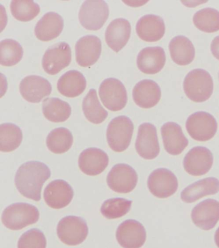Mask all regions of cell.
<instances>
[{"mask_svg": "<svg viewBox=\"0 0 219 248\" xmlns=\"http://www.w3.org/2000/svg\"><path fill=\"white\" fill-rule=\"evenodd\" d=\"M49 167L38 161H31L19 167L15 177L16 186L25 198L41 200L43 185L50 178Z\"/></svg>", "mask_w": 219, "mask_h": 248, "instance_id": "1", "label": "cell"}, {"mask_svg": "<svg viewBox=\"0 0 219 248\" xmlns=\"http://www.w3.org/2000/svg\"><path fill=\"white\" fill-rule=\"evenodd\" d=\"M183 88L187 97L195 102H203L211 97L214 81L211 75L203 69H195L187 75Z\"/></svg>", "mask_w": 219, "mask_h": 248, "instance_id": "2", "label": "cell"}, {"mask_svg": "<svg viewBox=\"0 0 219 248\" xmlns=\"http://www.w3.org/2000/svg\"><path fill=\"white\" fill-rule=\"evenodd\" d=\"M39 212L35 206L25 202H17L6 208L2 214V222L12 230H20L36 223Z\"/></svg>", "mask_w": 219, "mask_h": 248, "instance_id": "3", "label": "cell"}, {"mask_svg": "<svg viewBox=\"0 0 219 248\" xmlns=\"http://www.w3.org/2000/svg\"><path fill=\"white\" fill-rule=\"evenodd\" d=\"M134 131L133 122L129 117L120 116L110 122L107 129V140L110 148L122 153L129 147Z\"/></svg>", "mask_w": 219, "mask_h": 248, "instance_id": "4", "label": "cell"}, {"mask_svg": "<svg viewBox=\"0 0 219 248\" xmlns=\"http://www.w3.org/2000/svg\"><path fill=\"white\" fill-rule=\"evenodd\" d=\"M57 233L59 239L65 245L78 246L86 240L88 235V227L82 218L67 216L59 222Z\"/></svg>", "mask_w": 219, "mask_h": 248, "instance_id": "5", "label": "cell"}, {"mask_svg": "<svg viewBox=\"0 0 219 248\" xmlns=\"http://www.w3.org/2000/svg\"><path fill=\"white\" fill-rule=\"evenodd\" d=\"M109 15V7L105 1H86L80 7L78 19L87 30L98 31L105 24Z\"/></svg>", "mask_w": 219, "mask_h": 248, "instance_id": "6", "label": "cell"}, {"mask_svg": "<svg viewBox=\"0 0 219 248\" xmlns=\"http://www.w3.org/2000/svg\"><path fill=\"white\" fill-rule=\"evenodd\" d=\"M186 128L189 135L195 140L206 141L216 135L218 123L214 116L207 112H195L187 119Z\"/></svg>", "mask_w": 219, "mask_h": 248, "instance_id": "7", "label": "cell"}, {"mask_svg": "<svg viewBox=\"0 0 219 248\" xmlns=\"http://www.w3.org/2000/svg\"><path fill=\"white\" fill-rule=\"evenodd\" d=\"M99 96L104 106L110 111H120L127 104V93L125 86L116 78H107L102 82Z\"/></svg>", "mask_w": 219, "mask_h": 248, "instance_id": "8", "label": "cell"}, {"mask_svg": "<svg viewBox=\"0 0 219 248\" xmlns=\"http://www.w3.org/2000/svg\"><path fill=\"white\" fill-rule=\"evenodd\" d=\"M150 192L156 198L165 199L174 194L178 188L177 177L172 171L165 168L154 170L147 180Z\"/></svg>", "mask_w": 219, "mask_h": 248, "instance_id": "9", "label": "cell"}, {"mask_svg": "<svg viewBox=\"0 0 219 248\" xmlns=\"http://www.w3.org/2000/svg\"><path fill=\"white\" fill-rule=\"evenodd\" d=\"M138 174L131 166L124 163L114 165L107 177L108 186L114 192L127 194L137 186Z\"/></svg>", "mask_w": 219, "mask_h": 248, "instance_id": "10", "label": "cell"}, {"mask_svg": "<svg viewBox=\"0 0 219 248\" xmlns=\"http://www.w3.org/2000/svg\"><path fill=\"white\" fill-rule=\"evenodd\" d=\"M72 61V51L70 45L61 42L53 45L43 56L42 66L45 72L51 76L59 74L70 65Z\"/></svg>", "mask_w": 219, "mask_h": 248, "instance_id": "11", "label": "cell"}, {"mask_svg": "<svg viewBox=\"0 0 219 248\" xmlns=\"http://www.w3.org/2000/svg\"><path fill=\"white\" fill-rule=\"evenodd\" d=\"M135 147L138 154L145 159H153L159 155L160 147L153 124L143 123L139 126Z\"/></svg>", "mask_w": 219, "mask_h": 248, "instance_id": "12", "label": "cell"}, {"mask_svg": "<svg viewBox=\"0 0 219 248\" xmlns=\"http://www.w3.org/2000/svg\"><path fill=\"white\" fill-rule=\"evenodd\" d=\"M116 237L122 248H140L145 243L147 233L143 224L137 220L129 219L118 226Z\"/></svg>", "mask_w": 219, "mask_h": 248, "instance_id": "13", "label": "cell"}, {"mask_svg": "<svg viewBox=\"0 0 219 248\" xmlns=\"http://www.w3.org/2000/svg\"><path fill=\"white\" fill-rule=\"evenodd\" d=\"M214 156L205 147H193L185 155L183 167L188 174L194 176L206 174L212 169Z\"/></svg>", "mask_w": 219, "mask_h": 248, "instance_id": "14", "label": "cell"}, {"mask_svg": "<svg viewBox=\"0 0 219 248\" xmlns=\"http://www.w3.org/2000/svg\"><path fill=\"white\" fill-rule=\"evenodd\" d=\"M193 224L203 230L213 229L219 220V202L208 199L199 202L192 211Z\"/></svg>", "mask_w": 219, "mask_h": 248, "instance_id": "15", "label": "cell"}, {"mask_svg": "<svg viewBox=\"0 0 219 248\" xmlns=\"http://www.w3.org/2000/svg\"><path fill=\"white\" fill-rule=\"evenodd\" d=\"M52 86L46 78L38 76H29L21 80L19 92L21 96L31 103H39L52 92Z\"/></svg>", "mask_w": 219, "mask_h": 248, "instance_id": "16", "label": "cell"}, {"mask_svg": "<svg viewBox=\"0 0 219 248\" xmlns=\"http://www.w3.org/2000/svg\"><path fill=\"white\" fill-rule=\"evenodd\" d=\"M102 43L96 35H86L78 39L76 45V61L82 67H90L100 58Z\"/></svg>", "mask_w": 219, "mask_h": 248, "instance_id": "17", "label": "cell"}, {"mask_svg": "<svg viewBox=\"0 0 219 248\" xmlns=\"http://www.w3.org/2000/svg\"><path fill=\"white\" fill-rule=\"evenodd\" d=\"M74 195V190L68 183L57 180L50 182L45 188L44 200L50 208L61 209L70 203Z\"/></svg>", "mask_w": 219, "mask_h": 248, "instance_id": "18", "label": "cell"}, {"mask_svg": "<svg viewBox=\"0 0 219 248\" xmlns=\"http://www.w3.org/2000/svg\"><path fill=\"white\" fill-rule=\"evenodd\" d=\"M109 157L101 149L90 147L82 151L78 158V167L88 176H97L108 166Z\"/></svg>", "mask_w": 219, "mask_h": 248, "instance_id": "19", "label": "cell"}, {"mask_svg": "<svg viewBox=\"0 0 219 248\" xmlns=\"http://www.w3.org/2000/svg\"><path fill=\"white\" fill-rule=\"evenodd\" d=\"M165 62V50L160 46L142 49L137 57L138 68L145 74H157L162 70Z\"/></svg>", "mask_w": 219, "mask_h": 248, "instance_id": "20", "label": "cell"}, {"mask_svg": "<svg viewBox=\"0 0 219 248\" xmlns=\"http://www.w3.org/2000/svg\"><path fill=\"white\" fill-rule=\"evenodd\" d=\"M133 96L138 106L143 109H149L156 106L160 100V87L154 80H142L134 88Z\"/></svg>", "mask_w": 219, "mask_h": 248, "instance_id": "21", "label": "cell"}, {"mask_svg": "<svg viewBox=\"0 0 219 248\" xmlns=\"http://www.w3.org/2000/svg\"><path fill=\"white\" fill-rule=\"evenodd\" d=\"M161 132L165 150L169 154L180 155L188 146V139L179 124L171 122L165 123L161 127Z\"/></svg>", "mask_w": 219, "mask_h": 248, "instance_id": "22", "label": "cell"}, {"mask_svg": "<svg viewBox=\"0 0 219 248\" xmlns=\"http://www.w3.org/2000/svg\"><path fill=\"white\" fill-rule=\"evenodd\" d=\"M131 33V26L129 21L124 18L114 19L106 29V43L112 50L118 53L127 45Z\"/></svg>", "mask_w": 219, "mask_h": 248, "instance_id": "23", "label": "cell"}, {"mask_svg": "<svg viewBox=\"0 0 219 248\" xmlns=\"http://www.w3.org/2000/svg\"><path fill=\"white\" fill-rule=\"evenodd\" d=\"M138 37L146 42H156L164 36V21L158 16H143L138 20L136 27Z\"/></svg>", "mask_w": 219, "mask_h": 248, "instance_id": "24", "label": "cell"}, {"mask_svg": "<svg viewBox=\"0 0 219 248\" xmlns=\"http://www.w3.org/2000/svg\"><path fill=\"white\" fill-rule=\"evenodd\" d=\"M64 28V20L59 14L50 12L43 16L35 25V36L39 40L49 41L59 36Z\"/></svg>", "mask_w": 219, "mask_h": 248, "instance_id": "25", "label": "cell"}, {"mask_svg": "<svg viewBox=\"0 0 219 248\" xmlns=\"http://www.w3.org/2000/svg\"><path fill=\"white\" fill-rule=\"evenodd\" d=\"M219 192V180L210 177L197 181L186 187L181 192V198L187 203H192L203 197L216 194Z\"/></svg>", "mask_w": 219, "mask_h": 248, "instance_id": "26", "label": "cell"}, {"mask_svg": "<svg viewBox=\"0 0 219 248\" xmlns=\"http://www.w3.org/2000/svg\"><path fill=\"white\" fill-rule=\"evenodd\" d=\"M86 88V78L78 70H70L65 73L57 82L59 93L66 97H77L85 91Z\"/></svg>", "mask_w": 219, "mask_h": 248, "instance_id": "27", "label": "cell"}, {"mask_svg": "<svg viewBox=\"0 0 219 248\" xmlns=\"http://www.w3.org/2000/svg\"><path fill=\"white\" fill-rule=\"evenodd\" d=\"M169 50L172 60L180 66H187L194 60V46L188 37L183 35L173 37L170 43Z\"/></svg>", "mask_w": 219, "mask_h": 248, "instance_id": "28", "label": "cell"}, {"mask_svg": "<svg viewBox=\"0 0 219 248\" xmlns=\"http://www.w3.org/2000/svg\"><path fill=\"white\" fill-rule=\"evenodd\" d=\"M45 117L52 123H63L70 118L72 108L68 102L58 98H47L43 102Z\"/></svg>", "mask_w": 219, "mask_h": 248, "instance_id": "29", "label": "cell"}, {"mask_svg": "<svg viewBox=\"0 0 219 248\" xmlns=\"http://www.w3.org/2000/svg\"><path fill=\"white\" fill-rule=\"evenodd\" d=\"M82 110L88 121L94 124L103 123L108 116V111L100 104L94 89L90 90L85 96L82 102Z\"/></svg>", "mask_w": 219, "mask_h": 248, "instance_id": "30", "label": "cell"}, {"mask_svg": "<svg viewBox=\"0 0 219 248\" xmlns=\"http://www.w3.org/2000/svg\"><path fill=\"white\" fill-rule=\"evenodd\" d=\"M74 138L70 130L65 127L56 128L51 131L47 139V146L55 154H63L70 150Z\"/></svg>", "mask_w": 219, "mask_h": 248, "instance_id": "31", "label": "cell"}, {"mask_svg": "<svg viewBox=\"0 0 219 248\" xmlns=\"http://www.w3.org/2000/svg\"><path fill=\"white\" fill-rule=\"evenodd\" d=\"M23 133L20 128L11 123L0 125V150L9 153L18 148L22 142Z\"/></svg>", "mask_w": 219, "mask_h": 248, "instance_id": "32", "label": "cell"}, {"mask_svg": "<svg viewBox=\"0 0 219 248\" xmlns=\"http://www.w3.org/2000/svg\"><path fill=\"white\" fill-rule=\"evenodd\" d=\"M193 22L199 30L213 33L219 31V11L212 8H205L195 13Z\"/></svg>", "mask_w": 219, "mask_h": 248, "instance_id": "33", "label": "cell"}, {"mask_svg": "<svg viewBox=\"0 0 219 248\" xmlns=\"http://www.w3.org/2000/svg\"><path fill=\"white\" fill-rule=\"evenodd\" d=\"M0 63L2 66H15L22 60L23 49L17 41L11 39H4L0 43Z\"/></svg>", "mask_w": 219, "mask_h": 248, "instance_id": "34", "label": "cell"}, {"mask_svg": "<svg viewBox=\"0 0 219 248\" xmlns=\"http://www.w3.org/2000/svg\"><path fill=\"white\" fill-rule=\"evenodd\" d=\"M12 15L17 20L27 22L32 20L40 13V7L33 1L15 0L11 3Z\"/></svg>", "mask_w": 219, "mask_h": 248, "instance_id": "35", "label": "cell"}, {"mask_svg": "<svg viewBox=\"0 0 219 248\" xmlns=\"http://www.w3.org/2000/svg\"><path fill=\"white\" fill-rule=\"evenodd\" d=\"M132 202V201L124 198L110 199L102 204L100 212L108 219H115L123 217L129 212Z\"/></svg>", "mask_w": 219, "mask_h": 248, "instance_id": "36", "label": "cell"}, {"mask_svg": "<svg viewBox=\"0 0 219 248\" xmlns=\"http://www.w3.org/2000/svg\"><path fill=\"white\" fill-rule=\"evenodd\" d=\"M46 237L41 230L33 228L19 238L17 248H46Z\"/></svg>", "mask_w": 219, "mask_h": 248, "instance_id": "37", "label": "cell"}, {"mask_svg": "<svg viewBox=\"0 0 219 248\" xmlns=\"http://www.w3.org/2000/svg\"><path fill=\"white\" fill-rule=\"evenodd\" d=\"M211 51L217 60H219V35L215 37L211 44Z\"/></svg>", "mask_w": 219, "mask_h": 248, "instance_id": "38", "label": "cell"}, {"mask_svg": "<svg viewBox=\"0 0 219 248\" xmlns=\"http://www.w3.org/2000/svg\"><path fill=\"white\" fill-rule=\"evenodd\" d=\"M215 242H216V245L219 248V227L215 234Z\"/></svg>", "mask_w": 219, "mask_h": 248, "instance_id": "39", "label": "cell"}]
</instances>
